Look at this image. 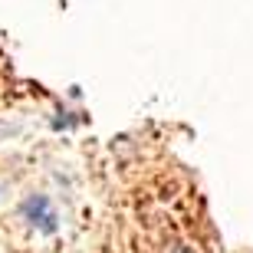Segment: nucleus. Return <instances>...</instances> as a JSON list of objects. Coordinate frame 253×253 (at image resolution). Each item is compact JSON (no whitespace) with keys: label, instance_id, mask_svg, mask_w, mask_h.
I'll return each instance as SVG.
<instances>
[{"label":"nucleus","instance_id":"1","mask_svg":"<svg viewBox=\"0 0 253 253\" xmlns=\"http://www.w3.org/2000/svg\"><path fill=\"white\" fill-rule=\"evenodd\" d=\"M20 214H23V220H30V224L37 227V230H43V234H53V230H56V211L49 204V197H43V194L27 197L23 207H20Z\"/></svg>","mask_w":253,"mask_h":253},{"label":"nucleus","instance_id":"2","mask_svg":"<svg viewBox=\"0 0 253 253\" xmlns=\"http://www.w3.org/2000/svg\"><path fill=\"white\" fill-rule=\"evenodd\" d=\"M174 253H191V250H188V247H178V250H174Z\"/></svg>","mask_w":253,"mask_h":253}]
</instances>
